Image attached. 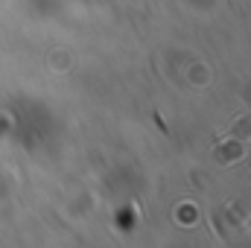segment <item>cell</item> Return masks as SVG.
I'll return each instance as SVG.
<instances>
[{"mask_svg":"<svg viewBox=\"0 0 251 248\" xmlns=\"http://www.w3.org/2000/svg\"><path fill=\"white\" fill-rule=\"evenodd\" d=\"M225 137H234V140H246V137H251V117L237 120V123H234V128H231Z\"/></svg>","mask_w":251,"mask_h":248,"instance_id":"2","label":"cell"},{"mask_svg":"<svg viewBox=\"0 0 251 248\" xmlns=\"http://www.w3.org/2000/svg\"><path fill=\"white\" fill-rule=\"evenodd\" d=\"M240 158H243V140L228 137L225 143H219V146L213 149V161H216L219 167H231V164L240 161Z\"/></svg>","mask_w":251,"mask_h":248,"instance_id":"1","label":"cell"}]
</instances>
